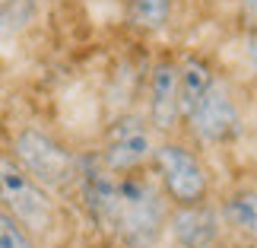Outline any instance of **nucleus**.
I'll list each match as a JSON object with an SVG mask.
<instances>
[{
	"mask_svg": "<svg viewBox=\"0 0 257 248\" xmlns=\"http://www.w3.org/2000/svg\"><path fill=\"white\" fill-rule=\"evenodd\" d=\"M235 248H257V245H235Z\"/></svg>",
	"mask_w": 257,
	"mask_h": 248,
	"instance_id": "nucleus-14",
	"label": "nucleus"
},
{
	"mask_svg": "<svg viewBox=\"0 0 257 248\" xmlns=\"http://www.w3.org/2000/svg\"><path fill=\"white\" fill-rule=\"evenodd\" d=\"M73 194H80L89 220L124 248H156L165 239L169 201L153 182L150 169L134 175H111L95 159H83Z\"/></svg>",
	"mask_w": 257,
	"mask_h": 248,
	"instance_id": "nucleus-1",
	"label": "nucleus"
},
{
	"mask_svg": "<svg viewBox=\"0 0 257 248\" xmlns=\"http://www.w3.org/2000/svg\"><path fill=\"white\" fill-rule=\"evenodd\" d=\"M232 4H248V0H232Z\"/></svg>",
	"mask_w": 257,
	"mask_h": 248,
	"instance_id": "nucleus-15",
	"label": "nucleus"
},
{
	"mask_svg": "<svg viewBox=\"0 0 257 248\" xmlns=\"http://www.w3.org/2000/svg\"><path fill=\"white\" fill-rule=\"evenodd\" d=\"M178 0H121V16L131 32L143 38H159L175 23Z\"/></svg>",
	"mask_w": 257,
	"mask_h": 248,
	"instance_id": "nucleus-10",
	"label": "nucleus"
},
{
	"mask_svg": "<svg viewBox=\"0 0 257 248\" xmlns=\"http://www.w3.org/2000/svg\"><path fill=\"white\" fill-rule=\"evenodd\" d=\"M222 235L232 245H257V182H232L216 194Z\"/></svg>",
	"mask_w": 257,
	"mask_h": 248,
	"instance_id": "nucleus-8",
	"label": "nucleus"
},
{
	"mask_svg": "<svg viewBox=\"0 0 257 248\" xmlns=\"http://www.w3.org/2000/svg\"><path fill=\"white\" fill-rule=\"evenodd\" d=\"M7 150L48 191H54L57 197L73 194L80 169H83V156L64 137L48 131L45 124H23L13 131Z\"/></svg>",
	"mask_w": 257,
	"mask_h": 248,
	"instance_id": "nucleus-5",
	"label": "nucleus"
},
{
	"mask_svg": "<svg viewBox=\"0 0 257 248\" xmlns=\"http://www.w3.org/2000/svg\"><path fill=\"white\" fill-rule=\"evenodd\" d=\"M45 0H0V48H10L42 23Z\"/></svg>",
	"mask_w": 257,
	"mask_h": 248,
	"instance_id": "nucleus-11",
	"label": "nucleus"
},
{
	"mask_svg": "<svg viewBox=\"0 0 257 248\" xmlns=\"http://www.w3.org/2000/svg\"><path fill=\"white\" fill-rule=\"evenodd\" d=\"M238 61L251 76V83H257V23H251L238 38Z\"/></svg>",
	"mask_w": 257,
	"mask_h": 248,
	"instance_id": "nucleus-13",
	"label": "nucleus"
},
{
	"mask_svg": "<svg viewBox=\"0 0 257 248\" xmlns=\"http://www.w3.org/2000/svg\"><path fill=\"white\" fill-rule=\"evenodd\" d=\"M143 118L156 137L181 134V89H178V54L162 51L143 73Z\"/></svg>",
	"mask_w": 257,
	"mask_h": 248,
	"instance_id": "nucleus-7",
	"label": "nucleus"
},
{
	"mask_svg": "<svg viewBox=\"0 0 257 248\" xmlns=\"http://www.w3.org/2000/svg\"><path fill=\"white\" fill-rule=\"evenodd\" d=\"M0 210L13 216L26 232H32V239L42 248L64 232L61 197L38 185L10 156V150H0Z\"/></svg>",
	"mask_w": 257,
	"mask_h": 248,
	"instance_id": "nucleus-4",
	"label": "nucleus"
},
{
	"mask_svg": "<svg viewBox=\"0 0 257 248\" xmlns=\"http://www.w3.org/2000/svg\"><path fill=\"white\" fill-rule=\"evenodd\" d=\"M165 235L175 242V248H216L219 239H225L216 213V197L197 207H172Z\"/></svg>",
	"mask_w": 257,
	"mask_h": 248,
	"instance_id": "nucleus-9",
	"label": "nucleus"
},
{
	"mask_svg": "<svg viewBox=\"0 0 257 248\" xmlns=\"http://www.w3.org/2000/svg\"><path fill=\"white\" fill-rule=\"evenodd\" d=\"M181 134L200 150H222L244 131V99L238 83L203 51L178 54Z\"/></svg>",
	"mask_w": 257,
	"mask_h": 248,
	"instance_id": "nucleus-2",
	"label": "nucleus"
},
{
	"mask_svg": "<svg viewBox=\"0 0 257 248\" xmlns=\"http://www.w3.org/2000/svg\"><path fill=\"white\" fill-rule=\"evenodd\" d=\"M150 175L169 207H197L216 197V178L206 162V153L184 134L156 140Z\"/></svg>",
	"mask_w": 257,
	"mask_h": 248,
	"instance_id": "nucleus-3",
	"label": "nucleus"
},
{
	"mask_svg": "<svg viewBox=\"0 0 257 248\" xmlns=\"http://www.w3.org/2000/svg\"><path fill=\"white\" fill-rule=\"evenodd\" d=\"M0 248H42V245H38L32 239V232H26L10 213L0 210Z\"/></svg>",
	"mask_w": 257,
	"mask_h": 248,
	"instance_id": "nucleus-12",
	"label": "nucleus"
},
{
	"mask_svg": "<svg viewBox=\"0 0 257 248\" xmlns=\"http://www.w3.org/2000/svg\"><path fill=\"white\" fill-rule=\"evenodd\" d=\"M156 131L143 118L140 108H124V112L111 115L105 124L102 140L95 150V162L111 175H134L146 172L156 150Z\"/></svg>",
	"mask_w": 257,
	"mask_h": 248,
	"instance_id": "nucleus-6",
	"label": "nucleus"
}]
</instances>
